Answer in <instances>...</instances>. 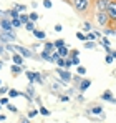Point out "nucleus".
I'll return each instance as SVG.
<instances>
[{
	"label": "nucleus",
	"mask_w": 116,
	"mask_h": 123,
	"mask_svg": "<svg viewBox=\"0 0 116 123\" xmlns=\"http://www.w3.org/2000/svg\"><path fill=\"white\" fill-rule=\"evenodd\" d=\"M70 5L75 8V12L78 15H83V17L90 15L93 12V8H95L93 7V0H71Z\"/></svg>",
	"instance_id": "1"
},
{
	"label": "nucleus",
	"mask_w": 116,
	"mask_h": 123,
	"mask_svg": "<svg viewBox=\"0 0 116 123\" xmlns=\"http://www.w3.org/2000/svg\"><path fill=\"white\" fill-rule=\"evenodd\" d=\"M15 52L22 55L23 58H33V60H38L40 55H35L33 53V50H30V48H27V47H22V45H15Z\"/></svg>",
	"instance_id": "2"
},
{
	"label": "nucleus",
	"mask_w": 116,
	"mask_h": 123,
	"mask_svg": "<svg viewBox=\"0 0 116 123\" xmlns=\"http://www.w3.org/2000/svg\"><path fill=\"white\" fill-rule=\"evenodd\" d=\"M95 20H96V23L99 27H110V25H111L110 17H108L106 12H96V13H95Z\"/></svg>",
	"instance_id": "3"
},
{
	"label": "nucleus",
	"mask_w": 116,
	"mask_h": 123,
	"mask_svg": "<svg viewBox=\"0 0 116 123\" xmlns=\"http://www.w3.org/2000/svg\"><path fill=\"white\" fill-rule=\"evenodd\" d=\"M106 13H108V17H110L111 25H115V23H116V0H110V2H108Z\"/></svg>",
	"instance_id": "4"
},
{
	"label": "nucleus",
	"mask_w": 116,
	"mask_h": 123,
	"mask_svg": "<svg viewBox=\"0 0 116 123\" xmlns=\"http://www.w3.org/2000/svg\"><path fill=\"white\" fill-rule=\"evenodd\" d=\"M86 115H88V117H93V115H99V118L103 120V118H104V111H103V106H101V105H96V103H95V105H91V106H90V108L86 110Z\"/></svg>",
	"instance_id": "5"
},
{
	"label": "nucleus",
	"mask_w": 116,
	"mask_h": 123,
	"mask_svg": "<svg viewBox=\"0 0 116 123\" xmlns=\"http://www.w3.org/2000/svg\"><path fill=\"white\" fill-rule=\"evenodd\" d=\"M55 72H57L58 78H60L61 82L65 83V85H66L68 82H71V78H73V75H71V73H70L68 70H65V68H57Z\"/></svg>",
	"instance_id": "6"
},
{
	"label": "nucleus",
	"mask_w": 116,
	"mask_h": 123,
	"mask_svg": "<svg viewBox=\"0 0 116 123\" xmlns=\"http://www.w3.org/2000/svg\"><path fill=\"white\" fill-rule=\"evenodd\" d=\"M0 30L5 32V33H10V32H15V28L12 27V20L8 17H3L0 18Z\"/></svg>",
	"instance_id": "7"
},
{
	"label": "nucleus",
	"mask_w": 116,
	"mask_h": 123,
	"mask_svg": "<svg viewBox=\"0 0 116 123\" xmlns=\"http://www.w3.org/2000/svg\"><path fill=\"white\" fill-rule=\"evenodd\" d=\"M108 2H110V0H95V2H93V7L96 8V12H106Z\"/></svg>",
	"instance_id": "8"
},
{
	"label": "nucleus",
	"mask_w": 116,
	"mask_h": 123,
	"mask_svg": "<svg viewBox=\"0 0 116 123\" xmlns=\"http://www.w3.org/2000/svg\"><path fill=\"white\" fill-rule=\"evenodd\" d=\"M101 100H104V102H111V103H116L115 95H113L110 90H106V92H103V93H101Z\"/></svg>",
	"instance_id": "9"
},
{
	"label": "nucleus",
	"mask_w": 116,
	"mask_h": 123,
	"mask_svg": "<svg viewBox=\"0 0 116 123\" xmlns=\"http://www.w3.org/2000/svg\"><path fill=\"white\" fill-rule=\"evenodd\" d=\"M90 85H91V80H90V78H83V80L80 82V85H78V90L83 93L85 90H88V88H90Z\"/></svg>",
	"instance_id": "10"
},
{
	"label": "nucleus",
	"mask_w": 116,
	"mask_h": 123,
	"mask_svg": "<svg viewBox=\"0 0 116 123\" xmlns=\"http://www.w3.org/2000/svg\"><path fill=\"white\" fill-rule=\"evenodd\" d=\"M10 70H12V75H13V77H18L20 73L23 72V67H22V65H15V63H13Z\"/></svg>",
	"instance_id": "11"
},
{
	"label": "nucleus",
	"mask_w": 116,
	"mask_h": 123,
	"mask_svg": "<svg viewBox=\"0 0 116 123\" xmlns=\"http://www.w3.org/2000/svg\"><path fill=\"white\" fill-rule=\"evenodd\" d=\"M58 55L61 57V58H68V55H70V50H68V47L65 45V47H61V48H58L57 50Z\"/></svg>",
	"instance_id": "12"
},
{
	"label": "nucleus",
	"mask_w": 116,
	"mask_h": 123,
	"mask_svg": "<svg viewBox=\"0 0 116 123\" xmlns=\"http://www.w3.org/2000/svg\"><path fill=\"white\" fill-rule=\"evenodd\" d=\"M12 62H13L15 65H22V67H23V57H22V55H18L17 52L12 55Z\"/></svg>",
	"instance_id": "13"
},
{
	"label": "nucleus",
	"mask_w": 116,
	"mask_h": 123,
	"mask_svg": "<svg viewBox=\"0 0 116 123\" xmlns=\"http://www.w3.org/2000/svg\"><path fill=\"white\" fill-rule=\"evenodd\" d=\"M33 35H35V38H38V40H46V33H45L43 30L35 28V30H33Z\"/></svg>",
	"instance_id": "14"
},
{
	"label": "nucleus",
	"mask_w": 116,
	"mask_h": 123,
	"mask_svg": "<svg viewBox=\"0 0 116 123\" xmlns=\"http://www.w3.org/2000/svg\"><path fill=\"white\" fill-rule=\"evenodd\" d=\"M43 50H45V52H50V53H53V52H55V45H53V42H45V45H43Z\"/></svg>",
	"instance_id": "15"
},
{
	"label": "nucleus",
	"mask_w": 116,
	"mask_h": 123,
	"mask_svg": "<svg viewBox=\"0 0 116 123\" xmlns=\"http://www.w3.org/2000/svg\"><path fill=\"white\" fill-rule=\"evenodd\" d=\"M18 20H20L22 25H25V23H28V22H30V17H28V13H25V12H23V13H20V15H18Z\"/></svg>",
	"instance_id": "16"
},
{
	"label": "nucleus",
	"mask_w": 116,
	"mask_h": 123,
	"mask_svg": "<svg viewBox=\"0 0 116 123\" xmlns=\"http://www.w3.org/2000/svg\"><path fill=\"white\" fill-rule=\"evenodd\" d=\"M40 60H43V62H50V60H52V53H50V52H45V50H43V52L40 53Z\"/></svg>",
	"instance_id": "17"
},
{
	"label": "nucleus",
	"mask_w": 116,
	"mask_h": 123,
	"mask_svg": "<svg viewBox=\"0 0 116 123\" xmlns=\"http://www.w3.org/2000/svg\"><path fill=\"white\" fill-rule=\"evenodd\" d=\"M35 83H38V85H45V78H43V75H41L40 72H35Z\"/></svg>",
	"instance_id": "18"
},
{
	"label": "nucleus",
	"mask_w": 116,
	"mask_h": 123,
	"mask_svg": "<svg viewBox=\"0 0 116 123\" xmlns=\"http://www.w3.org/2000/svg\"><path fill=\"white\" fill-rule=\"evenodd\" d=\"M5 13H7V17H10V20H12V18H18V12H17V10H15V8H12V10H7V12H5Z\"/></svg>",
	"instance_id": "19"
},
{
	"label": "nucleus",
	"mask_w": 116,
	"mask_h": 123,
	"mask_svg": "<svg viewBox=\"0 0 116 123\" xmlns=\"http://www.w3.org/2000/svg\"><path fill=\"white\" fill-rule=\"evenodd\" d=\"M53 45H55V50H58V48L65 47V45H66V42L63 40V38H58V40H55V42H53Z\"/></svg>",
	"instance_id": "20"
},
{
	"label": "nucleus",
	"mask_w": 116,
	"mask_h": 123,
	"mask_svg": "<svg viewBox=\"0 0 116 123\" xmlns=\"http://www.w3.org/2000/svg\"><path fill=\"white\" fill-rule=\"evenodd\" d=\"M25 75H27V78H28V82H30V83H35V72L27 70V72H25Z\"/></svg>",
	"instance_id": "21"
},
{
	"label": "nucleus",
	"mask_w": 116,
	"mask_h": 123,
	"mask_svg": "<svg viewBox=\"0 0 116 123\" xmlns=\"http://www.w3.org/2000/svg\"><path fill=\"white\" fill-rule=\"evenodd\" d=\"M38 113H40V115H43V117H48V115H50L52 111H50L48 108H45V106L41 105V106H40V108H38Z\"/></svg>",
	"instance_id": "22"
},
{
	"label": "nucleus",
	"mask_w": 116,
	"mask_h": 123,
	"mask_svg": "<svg viewBox=\"0 0 116 123\" xmlns=\"http://www.w3.org/2000/svg\"><path fill=\"white\" fill-rule=\"evenodd\" d=\"M23 27H25L27 32H32V33H33V30H35V23H33V22H28V23H25Z\"/></svg>",
	"instance_id": "23"
},
{
	"label": "nucleus",
	"mask_w": 116,
	"mask_h": 123,
	"mask_svg": "<svg viewBox=\"0 0 116 123\" xmlns=\"http://www.w3.org/2000/svg\"><path fill=\"white\" fill-rule=\"evenodd\" d=\"M57 68H66V58H58Z\"/></svg>",
	"instance_id": "24"
},
{
	"label": "nucleus",
	"mask_w": 116,
	"mask_h": 123,
	"mask_svg": "<svg viewBox=\"0 0 116 123\" xmlns=\"http://www.w3.org/2000/svg\"><path fill=\"white\" fill-rule=\"evenodd\" d=\"M17 97H20V92H18V90L10 88V92H8V98H17Z\"/></svg>",
	"instance_id": "25"
},
{
	"label": "nucleus",
	"mask_w": 116,
	"mask_h": 123,
	"mask_svg": "<svg viewBox=\"0 0 116 123\" xmlns=\"http://www.w3.org/2000/svg\"><path fill=\"white\" fill-rule=\"evenodd\" d=\"M83 30H85V33H90V32L93 30L91 23H90V22H85V23H83Z\"/></svg>",
	"instance_id": "26"
},
{
	"label": "nucleus",
	"mask_w": 116,
	"mask_h": 123,
	"mask_svg": "<svg viewBox=\"0 0 116 123\" xmlns=\"http://www.w3.org/2000/svg\"><path fill=\"white\" fill-rule=\"evenodd\" d=\"M76 72H78V75H80V77L86 75V68H85L83 65H78V67H76Z\"/></svg>",
	"instance_id": "27"
},
{
	"label": "nucleus",
	"mask_w": 116,
	"mask_h": 123,
	"mask_svg": "<svg viewBox=\"0 0 116 123\" xmlns=\"http://www.w3.org/2000/svg\"><path fill=\"white\" fill-rule=\"evenodd\" d=\"M28 17H30V22H33V23H35V22L40 18V15L37 13V12H32V13H28Z\"/></svg>",
	"instance_id": "28"
},
{
	"label": "nucleus",
	"mask_w": 116,
	"mask_h": 123,
	"mask_svg": "<svg viewBox=\"0 0 116 123\" xmlns=\"http://www.w3.org/2000/svg\"><path fill=\"white\" fill-rule=\"evenodd\" d=\"M58 58H61V57L58 55V52L55 50V52L52 53V60H50V62H52V63H57V62H58Z\"/></svg>",
	"instance_id": "29"
},
{
	"label": "nucleus",
	"mask_w": 116,
	"mask_h": 123,
	"mask_svg": "<svg viewBox=\"0 0 116 123\" xmlns=\"http://www.w3.org/2000/svg\"><path fill=\"white\" fill-rule=\"evenodd\" d=\"M13 8H15V10H17L18 13H23V12L27 10V7H25V5H18V3H17V5H15Z\"/></svg>",
	"instance_id": "30"
},
{
	"label": "nucleus",
	"mask_w": 116,
	"mask_h": 123,
	"mask_svg": "<svg viewBox=\"0 0 116 123\" xmlns=\"http://www.w3.org/2000/svg\"><path fill=\"white\" fill-rule=\"evenodd\" d=\"M95 40H96V35H95L93 32L86 33V42H95Z\"/></svg>",
	"instance_id": "31"
},
{
	"label": "nucleus",
	"mask_w": 116,
	"mask_h": 123,
	"mask_svg": "<svg viewBox=\"0 0 116 123\" xmlns=\"http://www.w3.org/2000/svg\"><path fill=\"white\" fill-rule=\"evenodd\" d=\"M8 103H10V98H8V97H2V98H0V105H2V106H7Z\"/></svg>",
	"instance_id": "32"
},
{
	"label": "nucleus",
	"mask_w": 116,
	"mask_h": 123,
	"mask_svg": "<svg viewBox=\"0 0 116 123\" xmlns=\"http://www.w3.org/2000/svg\"><path fill=\"white\" fill-rule=\"evenodd\" d=\"M76 38L80 42H86V33H83V32H78L76 33Z\"/></svg>",
	"instance_id": "33"
},
{
	"label": "nucleus",
	"mask_w": 116,
	"mask_h": 123,
	"mask_svg": "<svg viewBox=\"0 0 116 123\" xmlns=\"http://www.w3.org/2000/svg\"><path fill=\"white\" fill-rule=\"evenodd\" d=\"M12 27H13V28H20V27H22V23H20L18 18H12Z\"/></svg>",
	"instance_id": "34"
},
{
	"label": "nucleus",
	"mask_w": 116,
	"mask_h": 123,
	"mask_svg": "<svg viewBox=\"0 0 116 123\" xmlns=\"http://www.w3.org/2000/svg\"><path fill=\"white\" fill-rule=\"evenodd\" d=\"M70 60H71V67H73V65H75V67L80 65V58H78V57H70Z\"/></svg>",
	"instance_id": "35"
},
{
	"label": "nucleus",
	"mask_w": 116,
	"mask_h": 123,
	"mask_svg": "<svg viewBox=\"0 0 116 123\" xmlns=\"http://www.w3.org/2000/svg\"><path fill=\"white\" fill-rule=\"evenodd\" d=\"M95 47H96L95 42H85V48H90V50H91V48H95Z\"/></svg>",
	"instance_id": "36"
},
{
	"label": "nucleus",
	"mask_w": 116,
	"mask_h": 123,
	"mask_svg": "<svg viewBox=\"0 0 116 123\" xmlns=\"http://www.w3.org/2000/svg\"><path fill=\"white\" fill-rule=\"evenodd\" d=\"M101 45H103V47H110V38H108V37H103V38H101Z\"/></svg>",
	"instance_id": "37"
},
{
	"label": "nucleus",
	"mask_w": 116,
	"mask_h": 123,
	"mask_svg": "<svg viewBox=\"0 0 116 123\" xmlns=\"http://www.w3.org/2000/svg\"><path fill=\"white\" fill-rule=\"evenodd\" d=\"M37 115H38V110H30L28 111V118H35Z\"/></svg>",
	"instance_id": "38"
},
{
	"label": "nucleus",
	"mask_w": 116,
	"mask_h": 123,
	"mask_svg": "<svg viewBox=\"0 0 116 123\" xmlns=\"http://www.w3.org/2000/svg\"><path fill=\"white\" fill-rule=\"evenodd\" d=\"M58 97H60V102H63V103L70 102V97L68 95H58Z\"/></svg>",
	"instance_id": "39"
},
{
	"label": "nucleus",
	"mask_w": 116,
	"mask_h": 123,
	"mask_svg": "<svg viewBox=\"0 0 116 123\" xmlns=\"http://www.w3.org/2000/svg\"><path fill=\"white\" fill-rule=\"evenodd\" d=\"M71 80H73V82H75V85H80V82H81V80H83V78H81V77H80V75H75V77H73V78H71Z\"/></svg>",
	"instance_id": "40"
},
{
	"label": "nucleus",
	"mask_w": 116,
	"mask_h": 123,
	"mask_svg": "<svg viewBox=\"0 0 116 123\" xmlns=\"http://www.w3.org/2000/svg\"><path fill=\"white\" fill-rule=\"evenodd\" d=\"M7 108H8V110H10L12 113H17V111H18V110H17V106H15V105H10V103L7 105Z\"/></svg>",
	"instance_id": "41"
},
{
	"label": "nucleus",
	"mask_w": 116,
	"mask_h": 123,
	"mask_svg": "<svg viewBox=\"0 0 116 123\" xmlns=\"http://www.w3.org/2000/svg\"><path fill=\"white\" fill-rule=\"evenodd\" d=\"M52 5H53L52 0H43V7H45V8H52Z\"/></svg>",
	"instance_id": "42"
},
{
	"label": "nucleus",
	"mask_w": 116,
	"mask_h": 123,
	"mask_svg": "<svg viewBox=\"0 0 116 123\" xmlns=\"http://www.w3.org/2000/svg\"><path fill=\"white\" fill-rule=\"evenodd\" d=\"M8 92H10L8 86H0V95H5V93H8Z\"/></svg>",
	"instance_id": "43"
},
{
	"label": "nucleus",
	"mask_w": 116,
	"mask_h": 123,
	"mask_svg": "<svg viewBox=\"0 0 116 123\" xmlns=\"http://www.w3.org/2000/svg\"><path fill=\"white\" fill-rule=\"evenodd\" d=\"M104 62H106V63H113V62H115V58L108 53V55H106V58H104Z\"/></svg>",
	"instance_id": "44"
},
{
	"label": "nucleus",
	"mask_w": 116,
	"mask_h": 123,
	"mask_svg": "<svg viewBox=\"0 0 116 123\" xmlns=\"http://www.w3.org/2000/svg\"><path fill=\"white\" fill-rule=\"evenodd\" d=\"M70 55H73V57H78V55H80V50H76V48L70 50Z\"/></svg>",
	"instance_id": "45"
},
{
	"label": "nucleus",
	"mask_w": 116,
	"mask_h": 123,
	"mask_svg": "<svg viewBox=\"0 0 116 123\" xmlns=\"http://www.w3.org/2000/svg\"><path fill=\"white\" fill-rule=\"evenodd\" d=\"M53 30H55V32H61V30H63V27H61V25H60V23H57V25H55V28H53Z\"/></svg>",
	"instance_id": "46"
},
{
	"label": "nucleus",
	"mask_w": 116,
	"mask_h": 123,
	"mask_svg": "<svg viewBox=\"0 0 116 123\" xmlns=\"http://www.w3.org/2000/svg\"><path fill=\"white\" fill-rule=\"evenodd\" d=\"M3 17H7V13H5V10L0 8V18H3Z\"/></svg>",
	"instance_id": "47"
},
{
	"label": "nucleus",
	"mask_w": 116,
	"mask_h": 123,
	"mask_svg": "<svg viewBox=\"0 0 116 123\" xmlns=\"http://www.w3.org/2000/svg\"><path fill=\"white\" fill-rule=\"evenodd\" d=\"M110 55H111V57L116 60V50H111V53H110Z\"/></svg>",
	"instance_id": "48"
},
{
	"label": "nucleus",
	"mask_w": 116,
	"mask_h": 123,
	"mask_svg": "<svg viewBox=\"0 0 116 123\" xmlns=\"http://www.w3.org/2000/svg\"><path fill=\"white\" fill-rule=\"evenodd\" d=\"M0 122H5V115H2V113H0Z\"/></svg>",
	"instance_id": "49"
},
{
	"label": "nucleus",
	"mask_w": 116,
	"mask_h": 123,
	"mask_svg": "<svg viewBox=\"0 0 116 123\" xmlns=\"http://www.w3.org/2000/svg\"><path fill=\"white\" fill-rule=\"evenodd\" d=\"M20 123H28V120H27V118H23V120H22Z\"/></svg>",
	"instance_id": "50"
},
{
	"label": "nucleus",
	"mask_w": 116,
	"mask_h": 123,
	"mask_svg": "<svg viewBox=\"0 0 116 123\" xmlns=\"http://www.w3.org/2000/svg\"><path fill=\"white\" fill-rule=\"evenodd\" d=\"M2 65H3V63H2V62H0V68H2Z\"/></svg>",
	"instance_id": "51"
},
{
	"label": "nucleus",
	"mask_w": 116,
	"mask_h": 123,
	"mask_svg": "<svg viewBox=\"0 0 116 123\" xmlns=\"http://www.w3.org/2000/svg\"><path fill=\"white\" fill-rule=\"evenodd\" d=\"M0 86H2V80H0Z\"/></svg>",
	"instance_id": "52"
},
{
	"label": "nucleus",
	"mask_w": 116,
	"mask_h": 123,
	"mask_svg": "<svg viewBox=\"0 0 116 123\" xmlns=\"http://www.w3.org/2000/svg\"><path fill=\"white\" fill-rule=\"evenodd\" d=\"M0 110H2V105H0Z\"/></svg>",
	"instance_id": "53"
},
{
	"label": "nucleus",
	"mask_w": 116,
	"mask_h": 123,
	"mask_svg": "<svg viewBox=\"0 0 116 123\" xmlns=\"http://www.w3.org/2000/svg\"><path fill=\"white\" fill-rule=\"evenodd\" d=\"M115 28H116V23H115Z\"/></svg>",
	"instance_id": "54"
},
{
	"label": "nucleus",
	"mask_w": 116,
	"mask_h": 123,
	"mask_svg": "<svg viewBox=\"0 0 116 123\" xmlns=\"http://www.w3.org/2000/svg\"><path fill=\"white\" fill-rule=\"evenodd\" d=\"M93 2H95V0H93Z\"/></svg>",
	"instance_id": "55"
}]
</instances>
